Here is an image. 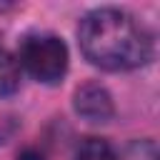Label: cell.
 I'll use <instances>...</instances> for the list:
<instances>
[{"label":"cell","mask_w":160,"mask_h":160,"mask_svg":"<svg viewBox=\"0 0 160 160\" xmlns=\"http://www.w3.org/2000/svg\"><path fill=\"white\" fill-rule=\"evenodd\" d=\"M82 55L102 70H135L152 58V35L130 12L118 8H95L78 25Z\"/></svg>","instance_id":"6da1fadb"},{"label":"cell","mask_w":160,"mask_h":160,"mask_svg":"<svg viewBox=\"0 0 160 160\" xmlns=\"http://www.w3.org/2000/svg\"><path fill=\"white\" fill-rule=\"evenodd\" d=\"M68 60L70 55L65 40L52 32H35L22 38L20 42V52H18L20 70H25L38 82L45 85L60 82L62 75L68 72Z\"/></svg>","instance_id":"7a4b0ae2"},{"label":"cell","mask_w":160,"mask_h":160,"mask_svg":"<svg viewBox=\"0 0 160 160\" xmlns=\"http://www.w3.org/2000/svg\"><path fill=\"white\" fill-rule=\"evenodd\" d=\"M75 112L90 125H105L115 118V102L100 82H82L72 95Z\"/></svg>","instance_id":"3957f363"},{"label":"cell","mask_w":160,"mask_h":160,"mask_svg":"<svg viewBox=\"0 0 160 160\" xmlns=\"http://www.w3.org/2000/svg\"><path fill=\"white\" fill-rule=\"evenodd\" d=\"M20 75H22V70H20L18 58H12L8 50H0V98L18 92Z\"/></svg>","instance_id":"277c9868"},{"label":"cell","mask_w":160,"mask_h":160,"mask_svg":"<svg viewBox=\"0 0 160 160\" xmlns=\"http://www.w3.org/2000/svg\"><path fill=\"white\" fill-rule=\"evenodd\" d=\"M72 160H118L112 145L102 138H85L75 152H72Z\"/></svg>","instance_id":"5b68a950"},{"label":"cell","mask_w":160,"mask_h":160,"mask_svg":"<svg viewBox=\"0 0 160 160\" xmlns=\"http://www.w3.org/2000/svg\"><path fill=\"white\" fill-rule=\"evenodd\" d=\"M18 160H42V155H40V152H35V150H25Z\"/></svg>","instance_id":"8992f818"}]
</instances>
